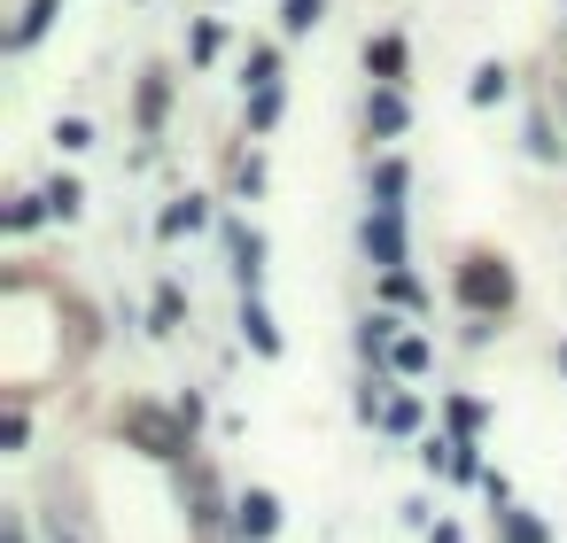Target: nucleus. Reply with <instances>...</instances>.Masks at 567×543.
Segmentation results:
<instances>
[{
    "label": "nucleus",
    "mask_w": 567,
    "mask_h": 543,
    "mask_svg": "<svg viewBox=\"0 0 567 543\" xmlns=\"http://www.w3.org/2000/svg\"><path fill=\"white\" fill-rule=\"evenodd\" d=\"M459 296H466L474 311H506V303H513V272L490 264V256H466V264H459Z\"/></svg>",
    "instance_id": "obj_1"
},
{
    "label": "nucleus",
    "mask_w": 567,
    "mask_h": 543,
    "mask_svg": "<svg viewBox=\"0 0 567 543\" xmlns=\"http://www.w3.org/2000/svg\"><path fill=\"white\" fill-rule=\"evenodd\" d=\"M366 249H373V264L389 272V280L404 272V226H396V210H373L366 218Z\"/></svg>",
    "instance_id": "obj_2"
},
{
    "label": "nucleus",
    "mask_w": 567,
    "mask_h": 543,
    "mask_svg": "<svg viewBox=\"0 0 567 543\" xmlns=\"http://www.w3.org/2000/svg\"><path fill=\"white\" fill-rule=\"evenodd\" d=\"M273 528H280V497L250 489V497H241V535H273Z\"/></svg>",
    "instance_id": "obj_3"
},
{
    "label": "nucleus",
    "mask_w": 567,
    "mask_h": 543,
    "mask_svg": "<svg viewBox=\"0 0 567 543\" xmlns=\"http://www.w3.org/2000/svg\"><path fill=\"white\" fill-rule=\"evenodd\" d=\"M366 70H373L381 85H396V78H404V39H396V32L373 39V47H366Z\"/></svg>",
    "instance_id": "obj_4"
},
{
    "label": "nucleus",
    "mask_w": 567,
    "mask_h": 543,
    "mask_svg": "<svg viewBox=\"0 0 567 543\" xmlns=\"http://www.w3.org/2000/svg\"><path fill=\"white\" fill-rule=\"evenodd\" d=\"M241 326H250V342H257L265 357H280V326L265 319V303H257V296H250V303H241Z\"/></svg>",
    "instance_id": "obj_5"
},
{
    "label": "nucleus",
    "mask_w": 567,
    "mask_h": 543,
    "mask_svg": "<svg viewBox=\"0 0 567 543\" xmlns=\"http://www.w3.org/2000/svg\"><path fill=\"white\" fill-rule=\"evenodd\" d=\"M257 264H265V241L257 233H233V272H241V288L257 296Z\"/></svg>",
    "instance_id": "obj_6"
},
{
    "label": "nucleus",
    "mask_w": 567,
    "mask_h": 543,
    "mask_svg": "<svg viewBox=\"0 0 567 543\" xmlns=\"http://www.w3.org/2000/svg\"><path fill=\"white\" fill-rule=\"evenodd\" d=\"M366 117H373V132H389V140L404 132V102H396V85H381V94L366 102Z\"/></svg>",
    "instance_id": "obj_7"
},
{
    "label": "nucleus",
    "mask_w": 567,
    "mask_h": 543,
    "mask_svg": "<svg viewBox=\"0 0 567 543\" xmlns=\"http://www.w3.org/2000/svg\"><path fill=\"white\" fill-rule=\"evenodd\" d=\"M389 357H396V373H428V342H420V334H396Z\"/></svg>",
    "instance_id": "obj_8"
},
{
    "label": "nucleus",
    "mask_w": 567,
    "mask_h": 543,
    "mask_svg": "<svg viewBox=\"0 0 567 543\" xmlns=\"http://www.w3.org/2000/svg\"><path fill=\"white\" fill-rule=\"evenodd\" d=\"M498 94H506V62H482L474 85H466V102H498Z\"/></svg>",
    "instance_id": "obj_9"
},
{
    "label": "nucleus",
    "mask_w": 567,
    "mask_h": 543,
    "mask_svg": "<svg viewBox=\"0 0 567 543\" xmlns=\"http://www.w3.org/2000/svg\"><path fill=\"white\" fill-rule=\"evenodd\" d=\"M47 16H55V0H32V9L16 16V47H32V39L47 32Z\"/></svg>",
    "instance_id": "obj_10"
},
{
    "label": "nucleus",
    "mask_w": 567,
    "mask_h": 543,
    "mask_svg": "<svg viewBox=\"0 0 567 543\" xmlns=\"http://www.w3.org/2000/svg\"><path fill=\"white\" fill-rule=\"evenodd\" d=\"M140 125H148V132L164 125V78H148V85H140Z\"/></svg>",
    "instance_id": "obj_11"
},
{
    "label": "nucleus",
    "mask_w": 567,
    "mask_h": 543,
    "mask_svg": "<svg viewBox=\"0 0 567 543\" xmlns=\"http://www.w3.org/2000/svg\"><path fill=\"white\" fill-rule=\"evenodd\" d=\"M498 528H506V543H544V528L529 512H498Z\"/></svg>",
    "instance_id": "obj_12"
},
{
    "label": "nucleus",
    "mask_w": 567,
    "mask_h": 543,
    "mask_svg": "<svg viewBox=\"0 0 567 543\" xmlns=\"http://www.w3.org/2000/svg\"><path fill=\"white\" fill-rule=\"evenodd\" d=\"M187 226H202V203H195V195H187V203H172V210H164V233H187Z\"/></svg>",
    "instance_id": "obj_13"
},
{
    "label": "nucleus",
    "mask_w": 567,
    "mask_h": 543,
    "mask_svg": "<svg viewBox=\"0 0 567 543\" xmlns=\"http://www.w3.org/2000/svg\"><path fill=\"white\" fill-rule=\"evenodd\" d=\"M273 117H280V85H265V94H257V102H250V125H257V132H265V125H273Z\"/></svg>",
    "instance_id": "obj_14"
},
{
    "label": "nucleus",
    "mask_w": 567,
    "mask_h": 543,
    "mask_svg": "<svg viewBox=\"0 0 567 543\" xmlns=\"http://www.w3.org/2000/svg\"><path fill=\"white\" fill-rule=\"evenodd\" d=\"M280 24H288V32H311V24H319V0H288Z\"/></svg>",
    "instance_id": "obj_15"
},
{
    "label": "nucleus",
    "mask_w": 567,
    "mask_h": 543,
    "mask_svg": "<svg viewBox=\"0 0 567 543\" xmlns=\"http://www.w3.org/2000/svg\"><path fill=\"white\" fill-rule=\"evenodd\" d=\"M47 210H55V218H70V210H78V187H70V178H55V187H47Z\"/></svg>",
    "instance_id": "obj_16"
},
{
    "label": "nucleus",
    "mask_w": 567,
    "mask_h": 543,
    "mask_svg": "<svg viewBox=\"0 0 567 543\" xmlns=\"http://www.w3.org/2000/svg\"><path fill=\"white\" fill-rule=\"evenodd\" d=\"M55 140H62V148H86L94 132H86V117H62V125H55Z\"/></svg>",
    "instance_id": "obj_17"
},
{
    "label": "nucleus",
    "mask_w": 567,
    "mask_h": 543,
    "mask_svg": "<svg viewBox=\"0 0 567 543\" xmlns=\"http://www.w3.org/2000/svg\"><path fill=\"white\" fill-rule=\"evenodd\" d=\"M381 419H389V427H420V404H404V396H396V404H381Z\"/></svg>",
    "instance_id": "obj_18"
},
{
    "label": "nucleus",
    "mask_w": 567,
    "mask_h": 543,
    "mask_svg": "<svg viewBox=\"0 0 567 543\" xmlns=\"http://www.w3.org/2000/svg\"><path fill=\"white\" fill-rule=\"evenodd\" d=\"M39 210H47V195H32V203H16V210H9V226L24 233V226H39Z\"/></svg>",
    "instance_id": "obj_19"
},
{
    "label": "nucleus",
    "mask_w": 567,
    "mask_h": 543,
    "mask_svg": "<svg viewBox=\"0 0 567 543\" xmlns=\"http://www.w3.org/2000/svg\"><path fill=\"white\" fill-rule=\"evenodd\" d=\"M9 543H24V528H9Z\"/></svg>",
    "instance_id": "obj_20"
}]
</instances>
